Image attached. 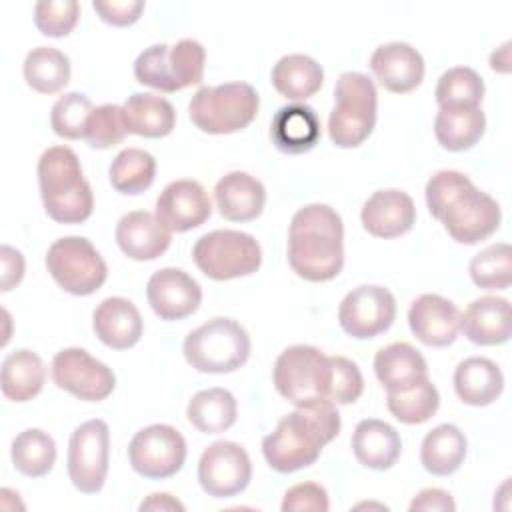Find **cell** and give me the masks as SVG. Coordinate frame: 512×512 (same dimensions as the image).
<instances>
[{
	"instance_id": "ab89813d",
	"label": "cell",
	"mask_w": 512,
	"mask_h": 512,
	"mask_svg": "<svg viewBox=\"0 0 512 512\" xmlns=\"http://www.w3.org/2000/svg\"><path fill=\"white\" fill-rule=\"evenodd\" d=\"M436 104L442 106H480L484 98V80L470 66H454L438 78Z\"/></svg>"
},
{
	"instance_id": "30bf717a",
	"label": "cell",
	"mask_w": 512,
	"mask_h": 512,
	"mask_svg": "<svg viewBox=\"0 0 512 512\" xmlns=\"http://www.w3.org/2000/svg\"><path fill=\"white\" fill-rule=\"evenodd\" d=\"M110 456V428L104 420L92 418L74 428L66 468L76 490L82 494H96L102 490L108 474Z\"/></svg>"
},
{
	"instance_id": "4316f807",
	"label": "cell",
	"mask_w": 512,
	"mask_h": 512,
	"mask_svg": "<svg viewBox=\"0 0 512 512\" xmlns=\"http://www.w3.org/2000/svg\"><path fill=\"white\" fill-rule=\"evenodd\" d=\"M356 460L370 470L392 468L402 452V440L394 426L378 418H364L356 424L352 440Z\"/></svg>"
},
{
	"instance_id": "60d3db41",
	"label": "cell",
	"mask_w": 512,
	"mask_h": 512,
	"mask_svg": "<svg viewBox=\"0 0 512 512\" xmlns=\"http://www.w3.org/2000/svg\"><path fill=\"white\" fill-rule=\"evenodd\" d=\"M472 282L484 290H506L512 282V250L506 242H496L472 256L468 264Z\"/></svg>"
},
{
	"instance_id": "b9f144b4",
	"label": "cell",
	"mask_w": 512,
	"mask_h": 512,
	"mask_svg": "<svg viewBox=\"0 0 512 512\" xmlns=\"http://www.w3.org/2000/svg\"><path fill=\"white\" fill-rule=\"evenodd\" d=\"M92 110V102L86 94L68 92L54 102L50 112V126L60 138L80 140L84 138L86 122Z\"/></svg>"
},
{
	"instance_id": "7dc6e473",
	"label": "cell",
	"mask_w": 512,
	"mask_h": 512,
	"mask_svg": "<svg viewBox=\"0 0 512 512\" xmlns=\"http://www.w3.org/2000/svg\"><path fill=\"white\" fill-rule=\"evenodd\" d=\"M282 512H328L330 500L324 486L316 482H300L286 490Z\"/></svg>"
},
{
	"instance_id": "d590c367",
	"label": "cell",
	"mask_w": 512,
	"mask_h": 512,
	"mask_svg": "<svg viewBox=\"0 0 512 512\" xmlns=\"http://www.w3.org/2000/svg\"><path fill=\"white\" fill-rule=\"evenodd\" d=\"M24 80L40 94H56L70 80V58L52 46H36L24 58Z\"/></svg>"
},
{
	"instance_id": "9a60e30c",
	"label": "cell",
	"mask_w": 512,
	"mask_h": 512,
	"mask_svg": "<svg viewBox=\"0 0 512 512\" xmlns=\"http://www.w3.org/2000/svg\"><path fill=\"white\" fill-rule=\"evenodd\" d=\"M146 298L160 320L172 322L188 318L200 308L202 288L180 268H160L148 278Z\"/></svg>"
},
{
	"instance_id": "bcb514c9",
	"label": "cell",
	"mask_w": 512,
	"mask_h": 512,
	"mask_svg": "<svg viewBox=\"0 0 512 512\" xmlns=\"http://www.w3.org/2000/svg\"><path fill=\"white\" fill-rule=\"evenodd\" d=\"M206 50L198 40L182 38L170 46V68L178 90L200 84L204 78Z\"/></svg>"
},
{
	"instance_id": "74e56055",
	"label": "cell",
	"mask_w": 512,
	"mask_h": 512,
	"mask_svg": "<svg viewBox=\"0 0 512 512\" xmlns=\"http://www.w3.org/2000/svg\"><path fill=\"white\" fill-rule=\"evenodd\" d=\"M156 176V158L140 148L120 150L110 168L108 178L116 192L120 194H140L148 190Z\"/></svg>"
},
{
	"instance_id": "f5cc1de1",
	"label": "cell",
	"mask_w": 512,
	"mask_h": 512,
	"mask_svg": "<svg viewBox=\"0 0 512 512\" xmlns=\"http://www.w3.org/2000/svg\"><path fill=\"white\" fill-rule=\"evenodd\" d=\"M508 50H510V42L502 44L498 50L492 52L490 56V66L492 70H498V72H508L510 70V58H508Z\"/></svg>"
},
{
	"instance_id": "277c9868",
	"label": "cell",
	"mask_w": 512,
	"mask_h": 512,
	"mask_svg": "<svg viewBox=\"0 0 512 512\" xmlns=\"http://www.w3.org/2000/svg\"><path fill=\"white\" fill-rule=\"evenodd\" d=\"M38 184L44 210L54 222L82 224L92 216L94 194L72 148L50 146L42 152Z\"/></svg>"
},
{
	"instance_id": "9c48e42d",
	"label": "cell",
	"mask_w": 512,
	"mask_h": 512,
	"mask_svg": "<svg viewBox=\"0 0 512 512\" xmlns=\"http://www.w3.org/2000/svg\"><path fill=\"white\" fill-rule=\"evenodd\" d=\"M46 268L68 294L90 296L108 278V266L94 244L84 236H64L50 244Z\"/></svg>"
},
{
	"instance_id": "d6a6232c",
	"label": "cell",
	"mask_w": 512,
	"mask_h": 512,
	"mask_svg": "<svg viewBox=\"0 0 512 512\" xmlns=\"http://www.w3.org/2000/svg\"><path fill=\"white\" fill-rule=\"evenodd\" d=\"M314 388L316 396L334 404H352L362 396L364 378L358 364L350 358L322 354L316 366Z\"/></svg>"
},
{
	"instance_id": "3957f363",
	"label": "cell",
	"mask_w": 512,
	"mask_h": 512,
	"mask_svg": "<svg viewBox=\"0 0 512 512\" xmlns=\"http://www.w3.org/2000/svg\"><path fill=\"white\" fill-rule=\"evenodd\" d=\"M288 264L308 282H328L344 266V224L328 204L300 208L288 228Z\"/></svg>"
},
{
	"instance_id": "4fadbf2b",
	"label": "cell",
	"mask_w": 512,
	"mask_h": 512,
	"mask_svg": "<svg viewBox=\"0 0 512 512\" xmlns=\"http://www.w3.org/2000/svg\"><path fill=\"white\" fill-rule=\"evenodd\" d=\"M394 318V294L378 284H364L350 290L338 306L340 328L356 340L376 338L392 326Z\"/></svg>"
},
{
	"instance_id": "8d00e7d4",
	"label": "cell",
	"mask_w": 512,
	"mask_h": 512,
	"mask_svg": "<svg viewBox=\"0 0 512 512\" xmlns=\"http://www.w3.org/2000/svg\"><path fill=\"white\" fill-rule=\"evenodd\" d=\"M10 456L14 468L20 474L28 478H40L46 476L56 462V444L48 432L40 428H28L14 436Z\"/></svg>"
},
{
	"instance_id": "ac0fdd59",
	"label": "cell",
	"mask_w": 512,
	"mask_h": 512,
	"mask_svg": "<svg viewBox=\"0 0 512 512\" xmlns=\"http://www.w3.org/2000/svg\"><path fill=\"white\" fill-rule=\"evenodd\" d=\"M370 70L382 88L406 94L422 84L424 58L406 42H388L372 52Z\"/></svg>"
},
{
	"instance_id": "836d02e7",
	"label": "cell",
	"mask_w": 512,
	"mask_h": 512,
	"mask_svg": "<svg viewBox=\"0 0 512 512\" xmlns=\"http://www.w3.org/2000/svg\"><path fill=\"white\" fill-rule=\"evenodd\" d=\"M466 436L454 424H440L432 428L420 446V462L432 476L454 474L466 458Z\"/></svg>"
},
{
	"instance_id": "d4e9b609",
	"label": "cell",
	"mask_w": 512,
	"mask_h": 512,
	"mask_svg": "<svg viewBox=\"0 0 512 512\" xmlns=\"http://www.w3.org/2000/svg\"><path fill=\"white\" fill-rule=\"evenodd\" d=\"M320 118L312 106L294 102L278 108L270 122L272 144L284 154L310 152L320 140Z\"/></svg>"
},
{
	"instance_id": "6da1fadb",
	"label": "cell",
	"mask_w": 512,
	"mask_h": 512,
	"mask_svg": "<svg viewBox=\"0 0 512 512\" xmlns=\"http://www.w3.org/2000/svg\"><path fill=\"white\" fill-rule=\"evenodd\" d=\"M340 434V414L336 404L312 396L296 410L286 414L262 440V454L268 466L280 474H292L296 470L312 466L322 448Z\"/></svg>"
},
{
	"instance_id": "e575fe53",
	"label": "cell",
	"mask_w": 512,
	"mask_h": 512,
	"mask_svg": "<svg viewBox=\"0 0 512 512\" xmlns=\"http://www.w3.org/2000/svg\"><path fill=\"white\" fill-rule=\"evenodd\" d=\"M188 422L202 434H220L234 426L238 404L226 388H206L192 396L186 406Z\"/></svg>"
},
{
	"instance_id": "7c38bea8",
	"label": "cell",
	"mask_w": 512,
	"mask_h": 512,
	"mask_svg": "<svg viewBox=\"0 0 512 512\" xmlns=\"http://www.w3.org/2000/svg\"><path fill=\"white\" fill-rule=\"evenodd\" d=\"M50 370L58 388L84 402H102L116 388V376L112 368L96 360L84 348L70 346L56 352Z\"/></svg>"
},
{
	"instance_id": "603a6c76",
	"label": "cell",
	"mask_w": 512,
	"mask_h": 512,
	"mask_svg": "<svg viewBox=\"0 0 512 512\" xmlns=\"http://www.w3.org/2000/svg\"><path fill=\"white\" fill-rule=\"evenodd\" d=\"M214 200L218 212L230 222L256 220L266 204L264 184L248 172H228L214 186Z\"/></svg>"
},
{
	"instance_id": "f1b7e54d",
	"label": "cell",
	"mask_w": 512,
	"mask_h": 512,
	"mask_svg": "<svg viewBox=\"0 0 512 512\" xmlns=\"http://www.w3.org/2000/svg\"><path fill=\"white\" fill-rule=\"evenodd\" d=\"M126 130L144 138H164L176 126V110L170 100L150 92H134L122 104Z\"/></svg>"
},
{
	"instance_id": "4dcf8cb0",
	"label": "cell",
	"mask_w": 512,
	"mask_h": 512,
	"mask_svg": "<svg viewBox=\"0 0 512 512\" xmlns=\"http://www.w3.org/2000/svg\"><path fill=\"white\" fill-rule=\"evenodd\" d=\"M270 80L276 92L286 100L304 102L322 88L324 70L306 54H286L274 64Z\"/></svg>"
},
{
	"instance_id": "2e32d148",
	"label": "cell",
	"mask_w": 512,
	"mask_h": 512,
	"mask_svg": "<svg viewBox=\"0 0 512 512\" xmlns=\"http://www.w3.org/2000/svg\"><path fill=\"white\" fill-rule=\"evenodd\" d=\"M212 214L210 198L196 180H174L156 198V218L170 232H188L202 226Z\"/></svg>"
},
{
	"instance_id": "cb8c5ba5",
	"label": "cell",
	"mask_w": 512,
	"mask_h": 512,
	"mask_svg": "<svg viewBox=\"0 0 512 512\" xmlns=\"http://www.w3.org/2000/svg\"><path fill=\"white\" fill-rule=\"evenodd\" d=\"M462 334L478 346H498L510 340V302L500 296H482L460 314Z\"/></svg>"
},
{
	"instance_id": "f6af8a7d",
	"label": "cell",
	"mask_w": 512,
	"mask_h": 512,
	"mask_svg": "<svg viewBox=\"0 0 512 512\" xmlns=\"http://www.w3.org/2000/svg\"><path fill=\"white\" fill-rule=\"evenodd\" d=\"M80 18L76 0H40L34 4V24L44 36H68Z\"/></svg>"
},
{
	"instance_id": "44dd1931",
	"label": "cell",
	"mask_w": 512,
	"mask_h": 512,
	"mask_svg": "<svg viewBox=\"0 0 512 512\" xmlns=\"http://www.w3.org/2000/svg\"><path fill=\"white\" fill-rule=\"evenodd\" d=\"M116 244L132 260L146 262L162 256L172 240V232L146 210H132L116 224Z\"/></svg>"
},
{
	"instance_id": "f907efd6",
	"label": "cell",
	"mask_w": 512,
	"mask_h": 512,
	"mask_svg": "<svg viewBox=\"0 0 512 512\" xmlns=\"http://www.w3.org/2000/svg\"><path fill=\"white\" fill-rule=\"evenodd\" d=\"M0 260H2V292H8L14 286H18L24 276V256L20 250L4 244L0 248Z\"/></svg>"
},
{
	"instance_id": "83f0119b",
	"label": "cell",
	"mask_w": 512,
	"mask_h": 512,
	"mask_svg": "<svg viewBox=\"0 0 512 512\" xmlns=\"http://www.w3.org/2000/svg\"><path fill=\"white\" fill-rule=\"evenodd\" d=\"M454 390L468 406H488L504 390V376L496 362L484 356H470L454 370Z\"/></svg>"
},
{
	"instance_id": "ba28073f",
	"label": "cell",
	"mask_w": 512,
	"mask_h": 512,
	"mask_svg": "<svg viewBox=\"0 0 512 512\" xmlns=\"http://www.w3.org/2000/svg\"><path fill=\"white\" fill-rule=\"evenodd\" d=\"M198 270L212 280H232L254 274L262 264L258 240L240 230H212L200 236L192 248Z\"/></svg>"
},
{
	"instance_id": "8fae6325",
	"label": "cell",
	"mask_w": 512,
	"mask_h": 512,
	"mask_svg": "<svg viewBox=\"0 0 512 512\" xmlns=\"http://www.w3.org/2000/svg\"><path fill=\"white\" fill-rule=\"evenodd\" d=\"M128 460L132 470L144 478H170L186 462V440L170 424H150L132 436Z\"/></svg>"
},
{
	"instance_id": "1f68e13d",
	"label": "cell",
	"mask_w": 512,
	"mask_h": 512,
	"mask_svg": "<svg viewBox=\"0 0 512 512\" xmlns=\"http://www.w3.org/2000/svg\"><path fill=\"white\" fill-rule=\"evenodd\" d=\"M44 380V362L28 348L14 350L2 360L0 388L2 394L12 402H28L36 398L44 386Z\"/></svg>"
},
{
	"instance_id": "7402d4cb",
	"label": "cell",
	"mask_w": 512,
	"mask_h": 512,
	"mask_svg": "<svg viewBox=\"0 0 512 512\" xmlns=\"http://www.w3.org/2000/svg\"><path fill=\"white\" fill-rule=\"evenodd\" d=\"M92 330L98 340L112 350H128L142 338L140 310L122 296L104 298L92 314Z\"/></svg>"
},
{
	"instance_id": "7bdbcfd3",
	"label": "cell",
	"mask_w": 512,
	"mask_h": 512,
	"mask_svg": "<svg viewBox=\"0 0 512 512\" xmlns=\"http://www.w3.org/2000/svg\"><path fill=\"white\" fill-rule=\"evenodd\" d=\"M134 76L140 84L150 86L154 90L172 94L178 92V86L170 68V46L168 44H152L144 48L134 60Z\"/></svg>"
},
{
	"instance_id": "7a4b0ae2",
	"label": "cell",
	"mask_w": 512,
	"mask_h": 512,
	"mask_svg": "<svg viewBox=\"0 0 512 512\" xmlns=\"http://www.w3.org/2000/svg\"><path fill=\"white\" fill-rule=\"evenodd\" d=\"M424 194L428 212L460 244H478L500 226V204L458 170H440L430 176Z\"/></svg>"
},
{
	"instance_id": "d6986e66",
	"label": "cell",
	"mask_w": 512,
	"mask_h": 512,
	"mask_svg": "<svg viewBox=\"0 0 512 512\" xmlns=\"http://www.w3.org/2000/svg\"><path fill=\"white\" fill-rule=\"evenodd\" d=\"M322 354L320 348L308 344H294L282 350L272 370L276 392L294 406L316 396L314 380Z\"/></svg>"
},
{
	"instance_id": "484cf974",
	"label": "cell",
	"mask_w": 512,
	"mask_h": 512,
	"mask_svg": "<svg viewBox=\"0 0 512 512\" xmlns=\"http://www.w3.org/2000/svg\"><path fill=\"white\" fill-rule=\"evenodd\" d=\"M374 372L386 394H396L428 378V364L412 344L392 342L376 352Z\"/></svg>"
},
{
	"instance_id": "e0dca14e",
	"label": "cell",
	"mask_w": 512,
	"mask_h": 512,
	"mask_svg": "<svg viewBox=\"0 0 512 512\" xmlns=\"http://www.w3.org/2000/svg\"><path fill=\"white\" fill-rule=\"evenodd\" d=\"M408 326L422 344L444 348L458 338L460 310L440 294H420L408 308Z\"/></svg>"
},
{
	"instance_id": "ee69618b",
	"label": "cell",
	"mask_w": 512,
	"mask_h": 512,
	"mask_svg": "<svg viewBox=\"0 0 512 512\" xmlns=\"http://www.w3.org/2000/svg\"><path fill=\"white\" fill-rule=\"evenodd\" d=\"M128 134L124 116H122V106L118 104H100L96 106L86 122V132L84 140L88 142L90 148L106 150L124 140Z\"/></svg>"
},
{
	"instance_id": "c3c4849f",
	"label": "cell",
	"mask_w": 512,
	"mask_h": 512,
	"mask_svg": "<svg viewBox=\"0 0 512 512\" xmlns=\"http://www.w3.org/2000/svg\"><path fill=\"white\" fill-rule=\"evenodd\" d=\"M144 2L142 0H124V2H92L94 12L100 16L102 22L124 28L134 24L142 10H144Z\"/></svg>"
},
{
	"instance_id": "816d5d0a",
	"label": "cell",
	"mask_w": 512,
	"mask_h": 512,
	"mask_svg": "<svg viewBox=\"0 0 512 512\" xmlns=\"http://www.w3.org/2000/svg\"><path fill=\"white\" fill-rule=\"evenodd\" d=\"M144 510H184V504L178 502L174 496L166 494V492H156V494H150L146 500H142L140 504V512Z\"/></svg>"
},
{
	"instance_id": "ffe728a7",
	"label": "cell",
	"mask_w": 512,
	"mask_h": 512,
	"mask_svg": "<svg viewBox=\"0 0 512 512\" xmlns=\"http://www.w3.org/2000/svg\"><path fill=\"white\" fill-rule=\"evenodd\" d=\"M360 220L368 234L390 240L412 230L416 222V206L402 190H378L364 202Z\"/></svg>"
},
{
	"instance_id": "5bb4252c",
	"label": "cell",
	"mask_w": 512,
	"mask_h": 512,
	"mask_svg": "<svg viewBox=\"0 0 512 512\" xmlns=\"http://www.w3.org/2000/svg\"><path fill=\"white\" fill-rule=\"evenodd\" d=\"M252 480L248 452L230 440L210 444L198 460V482L212 498H230L246 490Z\"/></svg>"
},
{
	"instance_id": "5b68a950",
	"label": "cell",
	"mask_w": 512,
	"mask_h": 512,
	"mask_svg": "<svg viewBox=\"0 0 512 512\" xmlns=\"http://www.w3.org/2000/svg\"><path fill=\"white\" fill-rule=\"evenodd\" d=\"M378 92L362 72H342L334 86V108L328 116V136L338 148L360 146L376 126Z\"/></svg>"
},
{
	"instance_id": "f546056e",
	"label": "cell",
	"mask_w": 512,
	"mask_h": 512,
	"mask_svg": "<svg viewBox=\"0 0 512 512\" xmlns=\"http://www.w3.org/2000/svg\"><path fill=\"white\" fill-rule=\"evenodd\" d=\"M486 116L480 106H442L434 118V136L444 150L464 152L480 142Z\"/></svg>"
},
{
	"instance_id": "8992f818",
	"label": "cell",
	"mask_w": 512,
	"mask_h": 512,
	"mask_svg": "<svg viewBox=\"0 0 512 512\" xmlns=\"http://www.w3.org/2000/svg\"><path fill=\"white\" fill-rule=\"evenodd\" d=\"M260 98L248 82L200 86L188 104L192 124L206 134H232L256 118Z\"/></svg>"
},
{
	"instance_id": "f35d334b",
	"label": "cell",
	"mask_w": 512,
	"mask_h": 512,
	"mask_svg": "<svg viewBox=\"0 0 512 512\" xmlns=\"http://www.w3.org/2000/svg\"><path fill=\"white\" fill-rule=\"evenodd\" d=\"M386 406L390 414L402 424H422L436 414L440 406V394L432 380L424 378L404 392L386 394Z\"/></svg>"
},
{
	"instance_id": "52a82bcc",
	"label": "cell",
	"mask_w": 512,
	"mask_h": 512,
	"mask_svg": "<svg viewBox=\"0 0 512 512\" xmlns=\"http://www.w3.org/2000/svg\"><path fill=\"white\" fill-rule=\"evenodd\" d=\"M186 362L206 374H228L246 364L250 356V336L232 318H212L188 332L182 344Z\"/></svg>"
},
{
	"instance_id": "681fc988",
	"label": "cell",
	"mask_w": 512,
	"mask_h": 512,
	"mask_svg": "<svg viewBox=\"0 0 512 512\" xmlns=\"http://www.w3.org/2000/svg\"><path fill=\"white\" fill-rule=\"evenodd\" d=\"M408 510L410 512H420V510L422 512H430V510L432 512H454L456 504H454L452 496L446 490H442V488H424L412 498Z\"/></svg>"
}]
</instances>
